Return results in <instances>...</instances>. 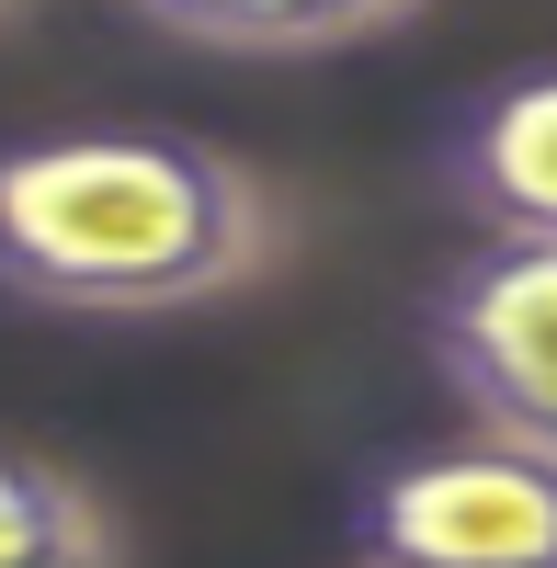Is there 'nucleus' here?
<instances>
[{"label": "nucleus", "mask_w": 557, "mask_h": 568, "mask_svg": "<svg viewBox=\"0 0 557 568\" xmlns=\"http://www.w3.org/2000/svg\"><path fill=\"white\" fill-rule=\"evenodd\" d=\"M136 23H160L216 58H331V45H376L433 0H125Z\"/></svg>", "instance_id": "nucleus-5"}, {"label": "nucleus", "mask_w": 557, "mask_h": 568, "mask_svg": "<svg viewBox=\"0 0 557 568\" xmlns=\"http://www.w3.org/2000/svg\"><path fill=\"white\" fill-rule=\"evenodd\" d=\"M0 12H12V0H0Z\"/></svg>", "instance_id": "nucleus-7"}, {"label": "nucleus", "mask_w": 557, "mask_h": 568, "mask_svg": "<svg viewBox=\"0 0 557 568\" xmlns=\"http://www.w3.org/2000/svg\"><path fill=\"white\" fill-rule=\"evenodd\" d=\"M0 568H125V535L91 478L0 444Z\"/></svg>", "instance_id": "nucleus-6"}, {"label": "nucleus", "mask_w": 557, "mask_h": 568, "mask_svg": "<svg viewBox=\"0 0 557 568\" xmlns=\"http://www.w3.org/2000/svg\"><path fill=\"white\" fill-rule=\"evenodd\" d=\"M353 557L364 568H557V455L500 433L387 455L353 489Z\"/></svg>", "instance_id": "nucleus-2"}, {"label": "nucleus", "mask_w": 557, "mask_h": 568, "mask_svg": "<svg viewBox=\"0 0 557 568\" xmlns=\"http://www.w3.org/2000/svg\"><path fill=\"white\" fill-rule=\"evenodd\" d=\"M433 171L489 240H557V69L489 80L478 103L444 125Z\"/></svg>", "instance_id": "nucleus-4"}, {"label": "nucleus", "mask_w": 557, "mask_h": 568, "mask_svg": "<svg viewBox=\"0 0 557 568\" xmlns=\"http://www.w3.org/2000/svg\"><path fill=\"white\" fill-rule=\"evenodd\" d=\"M285 262V205L251 160L171 125L0 136V296L58 318L216 307Z\"/></svg>", "instance_id": "nucleus-1"}, {"label": "nucleus", "mask_w": 557, "mask_h": 568, "mask_svg": "<svg viewBox=\"0 0 557 568\" xmlns=\"http://www.w3.org/2000/svg\"><path fill=\"white\" fill-rule=\"evenodd\" d=\"M422 342L478 433L557 455V240H478L433 284Z\"/></svg>", "instance_id": "nucleus-3"}]
</instances>
